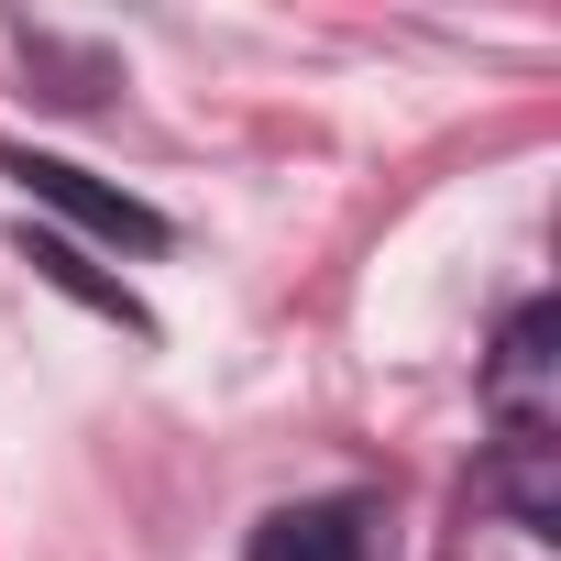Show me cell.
Returning a JSON list of instances; mask_svg holds the SVG:
<instances>
[{
	"label": "cell",
	"instance_id": "6da1fadb",
	"mask_svg": "<svg viewBox=\"0 0 561 561\" xmlns=\"http://www.w3.org/2000/svg\"><path fill=\"white\" fill-rule=\"evenodd\" d=\"M0 176H12L34 209H56V220H78V231H100V242H122V253H165V242H176L165 209H144L133 187H111V176H89V165H67V154L0 144Z\"/></svg>",
	"mask_w": 561,
	"mask_h": 561
},
{
	"label": "cell",
	"instance_id": "7a4b0ae2",
	"mask_svg": "<svg viewBox=\"0 0 561 561\" xmlns=\"http://www.w3.org/2000/svg\"><path fill=\"white\" fill-rule=\"evenodd\" d=\"M23 264L45 275L56 298H78V309H100L111 331H133V342H154V309H144L133 287H122V275H100V264H89V253H78L67 231H23Z\"/></svg>",
	"mask_w": 561,
	"mask_h": 561
},
{
	"label": "cell",
	"instance_id": "3957f363",
	"mask_svg": "<svg viewBox=\"0 0 561 561\" xmlns=\"http://www.w3.org/2000/svg\"><path fill=\"white\" fill-rule=\"evenodd\" d=\"M253 561H364V517H353L342 495H320V506H275V517L253 528Z\"/></svg>",
	"mask_w": 561,
	"mask_h": 561
},
{
	"label": "cell",
	"instance_id": "277c9868",
	"mask_svg": "<svg viewBox=\"0 0 561 561\" xmlns=\"http://www.w3.org/2000/svg\"><path fill=\"white\" fill-rule=\"evenodd\" d=\"M495 495H506L528 528H561V473H550V430H539V419H506V440H495Z\"/></svg>",
	"mask_w": 561,
	"mask_h": 561
},
{
	"label": "cell",
	"instance_id": "5b68a950",
	"mask_svg": "<svg viewBox=\"0 0 561 561\" xmlns=\"http://www.w3.org/2000/svg\"><path fill=\"white\" fill-rule=\"evenodd\" d=\"M550 331H561V320H550V298H528V309L506 320V353H495V397H506V419H517V397L550 375Z\"/></svg>",
	"mask_w": 561,
	"mask_h": 561
}]
</instances>
